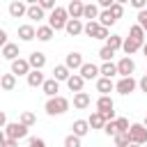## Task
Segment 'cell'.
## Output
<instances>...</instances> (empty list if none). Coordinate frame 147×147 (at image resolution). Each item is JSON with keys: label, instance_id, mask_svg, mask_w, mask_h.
I'll return each mask as SVG.
<instances>
[{"label": "cell", "instance_id": "6da1fadb", "mask_svg": "<svg viewBox=\"0 0 147 147\" xmlns=\"http://www.w3.org/2000/svg\"><path fill=\"white\" fill-rule=\"evenodd\" d=\"M67 21H69V14H67V9H64V7H55V9L51 11V16H48V28H51L53 32H57V30H64Z\"/></svg>", "mask_w": 147, "mask_h": 147}, {"label": "cell", "instance_id": "7a4b0ae2", "mask_svg": "<svg viewBox=\"0 0 147 147\" xmlns=\"http://www.w3.org/2000/svg\"><path fill=\"white\" fill-rule=\"evenodd\" d=\"M44 108H46V113H48V115H64V113L69 110V99H67V96H60V94H57V96L48 99Z\"/></svg>", "mask_w": 147, "mask_h": 147}, {"label": "cell", "instance_id": "3957f363", "mask_svg": "<svg viewBox=\"0 0 147 147\" xmlns=\"http://www.w3.org/2000/svg\"><path fill=\"white\" fill-rule=\"evenodd\" d=\"M5 136L9 138V140H23V138H28V126H23L21 122H7V126H5Z\"/></svg>", "mask_w": 147, "mask_h": 147}, {"label": "cell", "instance_id": "277c9868", "mask_svg": "<svg viewBox=\"0 0 147 147\" xmlns=\"http://www.w3.org/2000/svg\"><path fill=\"white\" fill-rule=\"evenodd\" d=\"M126 136H129V142H133V145H145L147 142V129L142 124H131Z\"/></svg>", "mask_w": 147, "mask_h": 147}, {"label": "cell", "instance_id": "5b68a950", "mask_svg": "<svg viewBox=\"0 0 147 147\" xmlns=\"http://www.w3.org/2000/svg\"><path fill=\"white\" fill-rule=\"evenodd\" d=\"M136 87H138V80H136L133 76H129V78H119V80L115 83V90H117L119 94H124V96H126V94H131Z\"/></svg>", "mask_w": 147, "mask_h": 147}, {"label": "cell", "instance_id": "8992f818", "mask_svg": "<svg viewBox=\"0 0 147 147\" xmlns=\"http://www.w3.org/2000/svg\"><path fill=\"white\" fill-rule=\"evenodd\" d=\"M133 71H136V62H133L131 57H122V60L117 62V74H119L122 78H129Z\"/></svg>", "mask_w": 147, "mask_h": 147}, {"label": "cell", "instance_id": "52a82bcc", "mask_svg": "<svg viewBox=\"0 0 147 147\" xmlns=\"http://www.w3.org/2000/svg\"><path fill=\"white\" fill-rule=\"evenodd\" d=\"M28 64H30V69H32V71H41V69H44V64H46V55H44L41 51H34V53H30Z\"/></svg>", "mask_w": 147, "mask_h": 147}, {"label": "cell", "instance_id": "ba28073f", "mask_svg": "<svg viewBox=\"0 0 147 147\" xmlns=\"http://www.w3.org/2000/svg\"><path fill=\"white\" fill-rule=\"evenodd\" d=\"M78 71H80L78 76H80L83 80H92V78L99 76V67H96L94 62H83V67H80Z\"/></svg>", "mask_w": 147, "mask_h": 147}, {"label": "cell", "instance_id": "9c48e42d", "mask_svg": "<svg viewBox=\"0 0 147 147\" xmlns=\"http://www.w3.org/2000/svg\"><path fill=\"white\" fill-rule=\"evenodd\" d=\"M64 67H67L69 71H71V69H74V71L80 69V67H83V55H80L78 51H71V53L67 55V60H64Z\"/></svg>", "mask_w": 147, "mask_h": 147}, {"label": "cell", "instance_id": "30bf717a", "mask_svg": "<svg viewBox=\"0 0 147 147\" xmlns=\"http://www.w3.org/2000/svg\"><path fill=\"white\" fill-rule=\"evenodd\" d=\"M30 71H32V69H30L28 60L18 57V60H14V62H11V74H14V76H28Z\"/></svg>", "mask_w": 147, "mask_h": 147}, {"label": "cell", "instance_id": "8fae6325", "mask_svg": "<svg viewBox=\"0 0 147 147\" xmlns=\"http://www.w3.org/2000/svg\"><path fill=\"white\" fill-rule=\"evenodd\" d=\"M41 90H44V94H46L48 99H53V96H57V92H60V83L53 80V78H46L44 85H41Z\"/></svg>", "mask_w": 147, "mask_h": 147}, {"label": "cell", "instance_id": "7c38bea8", "mask_svg": "<svg viewBox=\"0 0 147 147\" xmlns=\"http://www.w3.org/2000/svg\"><path fill=\"white\" fill-rule=\"evenodd\" d=\"M83 7H85V5H83L80 0H71L69 7H64V9H67V14H69L71 18H78V21H80V18H83Z\"/></svg>", "mask_w": 147, "mask_h": 147}, {"label": "cell", "instance_id": "4fadbf2b", "mask_svg": "<svg viewBox=\"0 0 147 147\" xmlns=\"http://www.w3.org/2000/svg\"><path fill=\"white\" fill-rule=\"evenodd\" d=\"M83 85H85V80L78 76V74H71L69 78H67V87L74 92V94H78V92H83Z\"/></svg>", "mask_w": 147, "mask_h": 147}, {"label": "cell", "instance_id": "5bb4252c", "mask_svg": "<svg viewBox=\"0 0 147 147\" xmlns=\"http://www.w3.org/2000/svg\"><path fill=\"white\" fill-rule=\"evenodd\" d=\"M96 90L101 92V96H110V92L115 90V83L110 78H96Z\"/></svg>", "mask_w": 147, "mask_h": 147}, {"label": "cell", "instance_id": "9a60e30c", "mask_svg": "<svg viewBox=\"0 0 147 147\" xmlns=\"http://www.w3.org/2000/svg\"><path fill=\"white\" fill-rule=\"evenodd\" d=\"M64 30H67V34L78 37V34L83 32V21H78V18H69V21H67V25H64Z\"/></svg>", "mask_w": 147, "mask_h": 147}, {"label": "cell", "instance_id": "2e32d148", "mask_svg": "<svg viewBox=\"0 0 147 147\" xmlns=\"http://www.w3.org/2000/svg\"><path fill=\"white\" fill-rule=\"evenodd\" d=\"M142 44H145V41H136V39H131V37H129V39H124V41H122V51H124V53H126V57H129V55H133L138 48H142Z\"/></svg>", "mask_w": 147, "mask_h": 147}, {"label": "cell", "instance_id": "e0dca14e", "mask_svg": "<svg viewBox=\"0 0 147 147\" xmlns=\"http://www.w3.org/2000/svg\"><path fill=\"white\" fill-rule=\"evenodd\" d=\"M90 103H92V99H90V94H87V92H78V94H74V108L85 110Z\"/></svg>", "mask_w": 147, "mask_h": 147}, {"label": "cell", "instance_id": "ac0fdd59", "mask_svg": "<svg viewBox=\"0 0 147 147\" xmlns=\"http://www.w3.org/2000/svg\"><path fill=\"white\" fill-rule=\"evenodd\" d=\"M9 14H11V18H21V16H25V14H28V5L14 0V2L9 5Z\"/></svg>", "mask_w": 147, "mask_h": 147}, {"label": "cell", "instance_id": "d6986e66", "mask_svg": "<svg viewBox=\"0 0 147 147\" xmlns=\"http://www.w3.org/2000/svg\"><path fill=\"white\" fill-rule=\"evenodd\" d=\"M18 55H21V53H18V44H11V41H7V46L2 48V57L14 62V60H18Z\"/></svg>", "mask_w": 147, "mask_h": 147}, {"label": "cell", "instance_id": "ffe728a7", "mask_svg": "<svg viewBox=\"0 0 147 147\" xmlns=\"http://www.w3.org/2000/svg\"><path fill=\"white\" fill-rule=\"evenodd\" d=\"M108 110H115V101L110 96H99L96 99V113H108Z\"/></svg>", "mask_w": 147, "mask_h": 147}, {"label": "cell", "instance_id": "44dd1931", "mask_svg": "<svg viewBox=\"0 0 147 147\" xmlns=\"http://www.w3.org/2000/svg\"><path fill=\"white\" fill-rule=\"evenodd\" d=\"M71 129H74V136H76V138H83V136H87L90 124H87V119H76V122L71 124Z\"/></svg>", "mask_w": 147, "mask_h": 147}, {"label": "cell", "instance_id": "7402d4cb", "mask_svg": "<svg viewBox=\"0 0 147 147\" xmlns=\"http://www.w3.org/2000/svg\"><path fill=\"white\" fill-rule=\"evenodd\" d=\"M18 39H21V41H32V39H34V28H32L30 23L18 25Z\"/></svg>", "mask_w": 147, "mask_h": 147}, {"label": "cell", "instance_id": "603a6c76", "mask_svg": "<svg viewBox=\"0 0 147 147\" xmlns=\"http://www.w3.org/2000/svg\"><path fill=\"white\" fill-rule=\"evenodd\" d=\"M0 87H2L5 92H11V90L16 87V76H14V74H2V76H0Z\"/></svg>", "mask_w": 147, "mask_h": 147}, {"label": "cell", "instance_id": "cb8c5ba5", "mask_svg": "<svg viewBox=\"0 0 147 147\" xmlns=\"http://www.w3.org/2000/svg\"><path fill=\"white\" fill-rule=\"evenodd\" d=\"M34 39H39V41H51V39H53V30H51L48 25H39V28L34 30Z\"/></svg>", "mask_w": 147, "mask_h": 147}, {"label": "cell", "instance_id": "d4e9b609", "mask_svg": "<svg viewBox=\"0 0 147 147\" xmlns=\"http://www.w3.org/2000/svg\"><path fill=\"white\" fill-rule=\"evenodd\" d=\"M99 74H101V78H110V80H113V76L117 74V64H113V62H103V64L99 67Z\"/></svg>", "mask_w": 147, "mask_h": 147}, {"label": "cell", "instance_id": "484cf974", "mask_svg": "<svg viewBox=\"0 0 147 147\" xmlns=\"http://www.w3.org/2000/svg\"><path fill=\"white\" fill-rule=\"evenodd\" d=\"M25 78H28V85H30V87H41V85H44V80H46L41 71H30Z\"/></svg>", "mask_w": 147, "mask_h": 147}, {"label": "cell", "instance_id": "4316f807", "mask_svg": "<svg viewBox=\"0 0 147 147\" xmlns=\"http://www.w3.org/2000/svg\"><path fill=\"white\" fill-rule=\"evenodd\" d=\"M83 18H87V21H96V18H99V7L92 5V2H87V5L83 7Z\"/></svg>", "mask_w": 147, "mask_h": 147}, {"label": "cell", "instance_id": "83f0119b", "mask_svg": "<svg viewBox=\"0 0 147 147\" xmlns=\"http://www.w3.org/2000/svg\"><path fill=\"white\" fill-rule=\"evenodd\" d=\"M28 18H32V21H41L44 18V9L34 2V5H28V14H25Z\"/></svg>", "mask_w": 147, "mask_h": 147}, {"label": "cell", "instance_id": "f1b7e54d", "mask_svg": "<svg viewBox=\"0 0 147 147\" xmlns=\"http://www.w3.org/2000/svg\"><path fill=\"white\" fill-rule=\"evenodd\" d=\"M99 30H101V25H99L96 21H87V23L83 25V32H85L87 37H92V39H96V34H99Z\"/></svg>", "mask_w": 147, "mask_h": 147}, {"label": "cell", "instance_id": "f546056e", "mask_svg": "<svg viewBox=\"0 0 147 147\" xmlns=\"http://www.w3.org/2000/svg\"><path fill=\"white\" fill-rule=\"evenodd\" d=\"M69 76H71V71H69L64 64H57V67L53 69V80H57V83H60V80H67Z\"/></svg>", "mask_w": 147, "mask_h": 147}, {"label": "cell", "instance_id": "4dcf8cb0", "mask_svg": "<svg viewBox=\"0 0 147 147\" xmlns=\"http://www.w3.org/2000/svg\"><path fill=\"white\" fill-rule=\"evenodd\" d=\"M87 124H90V129H103V124H106V122H103V117L94 110V113L87 117Z\"/></svg>", "mask_w": 147, "mask_h": 147}, {"label": "cell", "instance_id": "1f68e13d", "mask_svg": "<svg viewBox=\"0 0 147 147\" xmlns=\"http://www.w3.org/2000/svg\"><path fill=\"white\" fill-rule=\"evenodd\" d=\"M18 122H21L23 126H28V129H30V126H32V124L37 122V115H34V113H30V110H23V113H21V119H18Z\"/></svg>", "mask_w": 147, "mask_h": 147}, {"label": "cell", "instance_id": "d6a6232c", "mask_svg": "<svg viewBox=\"0 0 147 147\" xmlns=\"http://www.w3.org/2000/svg\"><path fill=\"white\" fill-rule=\"evenodd\" d=\"M122 41H124V39H122L119 34H110V37L106 39V46H108L110 51H117V48H122Z\"/></svg>", "mask_w": 147, "mask_h": 147}, {"label": "cell", "instance_id": "836d02e7", "mask_svg": "<svg viewBox=\"0 0 147 147\" xmlns=\"http://www.w3.org/2000/svg\"><path fill=\"white\" fill-rule=\"evenodd\" d=\"M129 37H131V39H136V41H142V39H145V32H142V28L136 23V25H131V28H129Z\"/></svg>", "mask_w": 147, "mask_h": 147}, {"label": "cell", "instance_id": "e575fe53", "mask_svg": "<svg viewBox=\"0 0 147 147\" xmlns=\"http://www.w3.org/2000/svg\"><path fill=\"white\" fill-rule=\"evenodd\" d=\"M108 11H110V16L117 21V18H122V16H124V5H122V2H113V7H110Z\"/></svg>", "mask_w": 147, "mask_h": 147}, {"label": "cell", "instance_id": "d590c367", "mask_svg": "<svg viewBox=\"0 0 147 147\" xmlns=\"http://www.w3.org/2000/svg\"><path fill=\"white\" fill-rule=\"evenodd\" d=\"M115 126H117V133H126L131 124H129L126 117H117V119H115Z\"/></svg>", "mask_w": 147, "mask_h": 147}, {"label": "cell", "instance_id": "8d00e7d4", "mask_svg": "<svg viewBox=\"0 0 147 147\" xmlns=\"http://www.w3.org/2000/svg\"><path fill=\"white\" fill-rule=\"evenodd\" d=\"M113 55H115V51H110L108 46H101V51H99V57H101L103 62H113Z\"/></svg>", "mask_w": 147, "mask_h": 147}, {"label": "cell", "instance_id": "74e56055", "mask_svg": "<svg viewBox=\"0 0 147 147\" xmlns=\"http://www.w3.org/2000/svg\"><path fill=\"white\" fill-rule=\"evenodd\" d=\"M103 133H106V136H113V138L117 136V126H115V119H113V122H106V124H103Z\"/></svg>", "mask_w": 147, "mask_h": 147}, {"label": "cell", "instance_id": "f35d334b", "mask_svg": "<svg viewBox=\"0 0 147 147\" xmlns=\"http://www.w3.org/2000/svg\"><path fill=\"white\" fill-rule=\"evenodd\" d=\"M113 140H115V147H126L129 145V136L126 133H117Z\"/></svg>", "mask_w": 147, "mask_h": 147}, {"label": "cell", "instance_id": "ab89813d", "mask_svg": "<svg viewBox=\"0 0 147 147\" xmlns=\"http://www.w3.org/2000/svg\"><path fill=\"white\" fill-rule=\"evenodd\" d=\"M64 147H80V138H76L74 133L64 138Z\"/></svg>", "mask_w": 147, "mask_h": 147}, {"label": "cell", "instance_id": "60d3db41", "mask_svg": "<svg viewBox=\"0 0 147 147\" xmlns=\"http://www.w3.org/2000/svg\"><path fill=\"white\" fill-rule=\"evenodd\" d=\"M138 25L142 28V32H147V9L138 11Z\"/></svg>", "mask_w": 147, "mask_h": 147}, {"label": "cell", "instance_id": "b9f144b4", "mask_svg": "<svg viewBox=\"0 0 147 147\" xmlns=\"http://www.w3.org/2000/svg\"><path fill=\"white\" fill-rule=\"evenodd\" d=\"M39 7H41L44 11H53L57 5H55V0H39Z\"/></svg>", "mask_w": 147, "mask_h": 147}, {"label": "cell", "instance_id": "7bdbcfd3", "mask_svg": "<svg viewBox=\"0 0 147 147\" xmlns=\"http://www.w3.org/2000/svg\"><path fill=\"white\" fill-rule=\"evenodd\" d=\"M28 147H46V142L41 138H30L28 140Z\"/></svg>", "mask_w": 147, "mask_h": 147}, {"label": "cell", "instance_id": "ee69618b", "mask_svg": "<svg viewBox=\"0 0 147 147\" xmlns=\"http://www.w3.org/2000/svg\"><path fill=\"white\" fill-rule=\"evenodd\" d=\"M131 7H136L138 11H142V9H147V2L145 0H131Z\"/></svg>", "mask_w": 147, "mask_h": 147}, {"label": "cell", "instance_id": "f6af8a7d", "mask_svg": "<svg viewBox=\"0 0 147 147\" xmlns=\"http://www.w3.org/2000/svg\"><path fill=\"white\" fill-rule=\"evenodd\" d=\"M108 37H110L108 28H101V30H99V34H96V39H108Z\"/></svg>", "mask_w": 147, "mask_h": 147}, {"label": "cell", "instance_id": "bcb514c9", "mask_svg": "<svg viewBox=\"0 0 147 147\" xmlns=\"http://www.w3.org/2000/svg\"><path fill=\"white\" fill-rule=\"evenodd\" d=\"M138 87H140V90H142V92L147 94V78H145V76H142V78L138 80Z\"/></svg>", "mask_w": 147, "mask_h": 147}, {"label": "cell", "instance_id": "7dc6e473", "mask_svg": "<svg viewBox=\"0 0 147 147\" xmlns=\"http://www.w3.org/2000/svg\"><path fill=\"white\" fill-rule=\"evenodd\" d=\"M0 46H2V48L7 46V32H5L2 28H0Z\"/></svg>", "mask_w": 147, "mask_h": 147}, {"label": "cell", "instance_id": "c3c4849f", "mask_svg": "<svg viewBox=\"0 0 147 147\" xmlns=\"http://www.w3.org/2000/svg\"><path fill=\"white\" fill-rule=\"evenodd\" d=\"M99 7H103V9H110V7H113V0H99Z\"/></svg>", "mask_w": 147, "mask_h": 147}, {"label": "cell", "instance_id": "681fc988", "mask_svg": "<svg viewBox=\"0 0 147 147\" xmlns=\"http://www.w3.org/2000/svg\"><path fill=\"white\" fill-rule=\"evenodd\" d=\"M5 126H7V115L0 110V129H5Z\"/></svg>", "mask_w": 147, "mask_h": 147}, {"label": "cell", "instance_id": "f907efd6", "mask_svg": "<svg viewBox=\"0 0 147 147\" xmlns=\"http://www.w3.org/2000/svg\"><path fill=\"white\" fill-rule=\"evenodd\" d=\"M2 147H18V142H16V140H9V138H7V140H5V145H2Z\"/></svg>", "mask_w": 147, "mask_h": 147}, {"label": "cell", "instance_id": "816d5d0a", "mask_svg": "<svg viewBox=\"0 0 147 147\" xmlns=\"http://www.w3.org/2000/svg\"><path fill=\"white\" fill-rule=\"evenodd\" d=\"M5 140H7V136H5V131H2V129H0V147H2V145H5Z\"/></svg>", "mask_w": 147, "mask_h": 147}, {"label": "cell", "instance_id": "f5cc1de1", "mask_svg": "<svg viewBox=\"0 0 147 147\" xmlns=\"http://www.w3.org/2000/svg\"><path fill=\"white\" fill-rule=\"evenodd\" d=\"M142 53H145V57H147V41L142 44Z\"/></svg>", "mask_w": 147, "mask_h": 147}, {"label": "cell", "instance_id": "db71d44e", "mask_svg": "<svg viewBox=\"0 0 147 147\" xmlns=\"http://www.w3.org/2000/svg\"><path fill=\"white\" fill-rule=\"evenodd\" d=\"M142 126H145V129H147V115H145V119H142Z\"/></svg>", "mask_w": 147, "mask_h": 147}, {"label": "cell", "instance_id": "11a10c76", "mask_svg": "<svg viewBox=\"0 0 147 147\" xmlns=\"http://www.w3.org/2000/svg\"><path fill=\"white\" fill-rule=\"evenodd\" d=\"M126 147H140V145H133V142H129V145H126Z\"/></svg>", "mask_w": 147, "mask_h": 147}, {"label": "cell", "instance_id": "9f6ffc18", "mask_svg": "<svg viewBox=\"0 0 147 147\" xmlns=\"http://www.w3.org/2000/svg\"><path fill=\"white\" fill-rule=\"evenodd\" d=\"M145 78H147V74H145Z\"/></svg>", "mask_w": 147, "mask_h": 147}]
</instances>
